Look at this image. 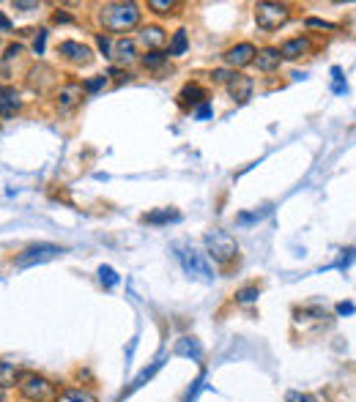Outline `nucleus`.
I'll return each mask as SVG.
<instances>
[{
    "instance_id": "obj_21",
    "label": "nucleus",
    "mask_w": 356,
    "mask_h": 402,
    "mask_svg": "<svg viewBox=\"0 0 356 402\" xmlns=\"http://www.w3.org/2000/svg\"><path fill=\"white\" fill-rule=\"evenodd\" d=\"M178 219H181V214L176 208H162V211H151L143 216V222H148V225H167V222H178Z\"/></svg>"
},
{
    "instance_id": "obj_41",
    "label": "nucleus",
    "mask_w": 356,
    "mask_h": 402,
    "mask_svg": "<svg viewBox=\"0 0 356 402\" xmlns=\"http://www.w3.org/2000/svg\"><path fill=\"white\" fill-rule=\"evenodd\" d=\"M14 8H23V11H33V8H39V3H23V0H17V3H14Z\"/></svg>"
},
{
    "instance_id": "obj_1",
    "label": "nucleus",
    "mask_w": 356,
    "mask_h": 402,
    "mask_svg": "<svg viewBox=\"0 0 356 402\" xmlns=\"http://www.w3.org/2000/svg\"><path fill=\"white\" fill-rule=\"evenodd\" d=\"M96 17L107 33H129V30L140 27L143 11L137 3H104Z\"/></svg>"
},
{
    "instance_id": "obj_23",
    "label": "nucleus",
    "mask_w": 356,
    "mask_h": 402,
    "mask_svg": "<svg viewBox=\"0 0 356 402\" xmlns=\"http://www.w3.org/2000/svg\"><path fill=\"white\" fill-rule=\"evenodd\" d=\"M178 6H181L178 0H148V8H151L153 14H159V17H170V14H176Z\"/></svg>"
},
{
    "instance_id": "obj_5",
    "label": "nucleus",
    "mask_w": 356,
    "mask_h": 402,
    "mask_svg": "<svg viewBox=\"0 0 356 402\" xmlns=\"http://www.w3.org/2000/svg\"><path fill=\"white\" fill-rule=\"evenodd\" d=\"M176 257H178V263L184 266V271L192 279L214 282V268H211V263L205 260L203 252H198L195 247H189V244H181V247H176Z\"/></svg>"
},
{
    "instance_id": "obj_39",
    "label": "nucleus",
    "mask_w": 356,
    "mask_h": 402,
    "mask_svg": "<svg viewBox=\"0 0 356 402\" xmlns=\"http://www.w3.org/2000/svg\"><path fill=\"white\" fill-rule=\"evenodd\" d=\"M198 118H211V104H208V101H203V104H201V107H198Z\"/></svg>"
},
{
    "instance_id": "obj_34",
    "label": "nucleus",
    "mask_w": 356,
    "mask_h": 402,
    "mask_svg": "<svg viewBox=\"0 0 356 402\" xmlns=\"http://www.w3.org/2000/svg\"><path fill=\"white\" fill-rule=\"evenodd\" d=\"M23 52H25V47H23V44H8V47H6V60H14V58H20Z\"/></svg>"
},
{
    "instance_id": "obj_22",
    "label": "nucleus",
    "mask_w": 356,
    "mask_h": 402,
    "mask_svg": "<svg viewBox=\"0 0 356 402\" xmlns=\"http://www.w3.org/2000/svg\"><path fill=\"white\" fill-rule=\"evenodd\" d=\"M140 63H143V69H148V72H159V69L167 63V55H165L162 50L146 52V55L140 58Z\"/></svg>"
},
{
    "instance_id": "obj_15",
    "label": "nucleus",
    "mask_w": 356,
    "mask_h": 402,
    "mask_svg": "<svg viewBox=\"0 0 356 402\" xmlns=\"http://www.w3.org/2000/svg\"><path fill=\"white\" fill-rule=\"evenodd\" d=\"M20 107H23L20 91L14 85H0V118H14Z\"/></svg>"
},
{
    "instance_id": "obj_27",
    "label": "nucleus",
    "mask_w": 356,
    "mask_h": 402,
    "mask_svg": "<svg viewBox=\"0 0 356 402\" xmlns=\"http://www.w3.org/2000/svg\"><path fill=\"white\" fill-rule=\"evenodd\" d=\"M104 85H107V77L96 74V77H91V79H85V82H82V91H85V93H99Z\"/></svg>"
},
{
    "instance_id": "obj_7",
    "label": "nucleus",
    "mask_w": 356,
    "mask_h": 402,
    "mask_svg": "<svg viewBox=\"0 0 356 402\" xmlns=\"http://www.w3.org/2000/svg\"><path fill=\"white\" fill-rule=\"evenodd\" d=\"M82 96H85L82 82H63V85L55 91V110H58L61 115H69V112H75L77 107L82 104Z\"/></svg>"
},
{
    "instance_id": "obj_25",
    "label": "nucleus",
    "mask_w": 356,
    "mask_h": 402,
    "mask_svg": "<svg viewBox=\"0 0 356 402\" xmlns=\"http://www.w3.org/2000/svg\"><path fill=\"white\" fill-rule=\"evenodd\" d=\"M159 367H162V361H153L151 367H146V370H143L140 375L134 377V383H132V389H129V391H134V389H140V386H146V380H151V377L156 375V370H159ZM129 391H127V394H129Z\"/></svg>"
},
{
    "instance_id": "obj_32",
    "label": "nucleus",
    "mask_w": 356,
    "mask_h": 402,
    "mask_svg": "<svg viewBox=\"0 0 356 402\" xmlns=\"http://www.w3.org/2000/svg\"><path fill=\"white\" fill-rule=\"evenodd\" d=\"M288 402H324V400H318L315 394H299V391H291V394H288Z\"/></svg>"
},
{
    "instance_id": "obj_29",
    "label": "nucleus",
    "mask_w": 356,
    "mask_h": 402,
    "mask_svg": "<svg viewBox=\"0 0 356 402\" xmlns=\"http://www.w3.org/2000/svg\"><path fill=\"white\" fill-rule=\"evenodd\" d=\"M266 214H269L266 208H263V211H253V214H239V216H236V225H253V222H260Z\"/></svg>"
},
{
    "instance_id": "obj_31",
    "label": "nucleus",
    "mask_w": 356,
    "mask_h": 402,
    "mask_svg": "<svg viewBox=\"0 0 356 402\" xmlns=\"http://www.w3.org/2000/svg\"><path fill=\"white\" fill-rule=\"evenodd\" d=\"M44 44H47V30H39V36L33 39V52H36V55H44Z\"/></svg>"
},
{
    "instance_id": "obj_24",
    "label": "nucleus",
    "mask_w": 356,
    "mask_h": 402,
    "mask_svg": "<svg viewBox=\"0 0 356 402\" xmlns=\"http://www.w3.org/2000/svg\"><path fill=\"white\" fill-rule=\"evenodd\" d=\"M258 296H260V287L258 285H247V287H241V290H236V304H253L258 302Z\"/></svg>"
},
{
    "instance_id": "obj_9",
    "label": "nucleus",
    "mask_w": 356,
    "mask_h": 402,
    "mask_svg": "<svg viewBox=\"0 0 356 402\" xmlns=\"http://www.w3.org/2000/svg\"><path fill=\"white\" fill-rule=\"evenodd\" d=\"M58 55H61L63 60L75 63V66H88V63L94 60V50H91L88 44H82V41H75V39L61 41V44H58Z\"/></svg>"
},
{
    "instance_id": "obj_28",
    "label": "nucleus",
    "mask_w": 356,
    "mask_h": 402,
    "mask_svg": "<svg viewBox=\"0 0 356 402\" xmlns=\"http://www.w3.org/2000/svg\"><path fill=\"white\" fill-rule=\"evenodd\" d=\"M96 47L107 60H113V39L107 33H96Z\"/></svg>"
},
{
    "instance_id": "obj_19",
    "label": "nucleus",
    "mask_w": 356,
    "mask_h": 402,
    "mask_svg": "<svg viewBox=\"0 0 356 402\" xmlns=\"http://www.w3.org/2000/svg\"><path fill=\"white\" fill-rule=\"evenodd\" d=\"M20 370L11 361H0V389H14L20 383Z\"/></svg>"
},
{
    "instance_id": "obj_20",
    "label": "nucleus",
    "mask_w": 356,
    "mask_h": 402,
    "mask_svg": "<svg viewBox=\"0 0 356 402\" xmlns=\"http://www.w3.org/2000/svg\"><path fill=\"white\" fill-rule=\"evenodd\" d=\"M186 50H189V36H186V30L181 27V30H176V33L170 36V44H167V52H165V55L178 58V55H184Z\"/></svg>"
},
{
    "instance_id": "obj_26",
    "label": "nucleus",
    "mask_w": 356,
    "mask_h": 402,
    "mask_svg": "<svg viewBox=\"0 0 356 402\" xmlns=\"http://www.w3.org/2000/svg\"><path fill=\"white\" fill-rule=\"evenodd\" d=\"M99 282H102L107 290H113V287L121 282V277L115 274V268H110V266H102V268H99Z\"/></svg>"
},
{
    "instance_id": "obj_33",
    "label": "nucleus",
    "mask_w": 356,
    "mask_h": 402,
    "mask_svg": "<svg viewBox=\"0 0 356 402\" xmlns=\"http://www.w3.org/2000/svg\"><path fill=\"white\" fill-rule=\"evenodd\" d=\"M230 77H233L230 69H214V72H211V79H214V82H225V85H228Z\"/></svg>"
},
{
    "instance_id": "obj_17",
    "label": "nucleus",
    "mask_w": 356,
    "mask_h": 402,
    "mask_svg": "<svg viewBox=\"0 0 356 402\" xmlns=\"http://www.w3.org/2000/svg\"><path fill=\"white\" fill-rule=\"evenodd\" d=\"M173 353L176 356H186L192 361H203V345L195 337H181L176 342V348H173Z\"/></svg>"
},
{
    "instance_id": "obj_30",
    "label": "nucleus",
    "mask_w": 356,
    "mask_h": 402,
    "mask_svg": "<svg viewBox=\"0 0 356 402\" xmlns=\"http://www.w3.org/2000/svg\"><path fill=\"white\" fill-rule=\"evenodd\" d=\"M305 25L312 27V30H337V25H334V22H326V20H315V17H310Z\"/></svg>"
},
{
    "instance_id": "obj_35",
    "label": "nucleus",
    "mask_w": 356,
    "mask_h": 402,
    "mask_svg": "<svg viewBox=\"0 0 356 402\" xmlns=\"http://www.w3.org/2000/svg\"><path fill=\"white\" fill-rule=\"evenodd\" d=\"M334 74V93H345V85H343V72L340 69H331Z\"/></svg>"
},
{
    "instance_id": "obj_36",
    "label": "nucleus",
    "mask_w": 356,
    "mask_h": 402,
    "mask_svg": "<svg viewBox=\"0 0 356 402\" xmlns=\"http://www.w3.org/2000/svg\"><path fill=\"white\" fill-rule=\"evenodd\" d=\"M52 22H58V25H61V22H72V14L63 11V8H58V11L52 14Z\"/></svg>"
},
{
    "instance_id": "obj_2",
    "label": "nucleus",
    "mask_w": 356,
    "mask_h": 402,
    "mask_svg": "<svg viewBox=\"0 0 356 402\" xmlns=\"http://www.w3.org/2000/svg\"><path fill=\"white\" fill-rule=\"evenodd\" d=\"M291 6L288 3H280V0H260L255 3V22L260 30L272 33V30H280L288 20H291Z\"/></svg>"
},
{
    "instance_id": "obj_13",
    "label": "nucleus",
    "mask_w": 356,
    "mask_h": 402,
    "mask_svg": "<svg viewBox=\"0 0 356 402\" xmlns=\"http://www.w3.org/2000/svg\"><path fill=\"white\" fill-rule=\"evenodd\" d=\"M277 50H280L282 60H299V58L310 55V50H312V41H310L307 36H293V39L282 41V47H277Z\"/></svg>"
},
{
    "instance_id": "obj_10",
    "label": "nucleus",
    "mask_w": 356,
    "mask_h": 402,
    "mask_svg": "<svg viewBox=\"0 0 356 402\" xmlns=\"http://www.w3.org/2000/svg\"><path fill=\"white\" fill-rule=\"evenodd\" d=\"M165 41H167V33L159 25H143L137 30V39H134V44L146 47V52H156Z\"/></svg>"
},
{
    "instance_id": "obj_38",
    "label": "nucleus",
    "mask_w": 356,
    "mask_h": 402,
    "mask_svg": "<svg viewBox=\"0 0 356 402\" xmlns=\"http://www.w3.org/2000/svg\"><path fill=\"white\" fill-rule=\"evenodd\" d=\"M351 312H354V304H351V302L337 304V315H351Z\"/></svg>"
},
{
    "instance_id": "obj_11",
    "label": "nucleus",
    "mask_w": 356,
    "mask_h": 402,
    "mask_svg": "<svg viewBox=\"0 0 356 402\" xmlns=\"http://www.w3.org/2000/svg\"><path fill=\"white\" fill-rule=\"evenodd\" d=\"M208 99V93H205L203 85H198V82H186L181 91H178V107L181 110H195V107H201L203 101Z\"/></svg>"
},
{
    "instance_id": "obj_12",
    "label": "nucleus",
    "mask_w": 356,
    "mask_h": 402,
    "mask_svg": "<svg viewBox=\"0 0 356 402\" xmlns=\"http://www.w3.org/2000/svg\"><path fill=\"white\" fill-rule=\"evenodd\" d=\"M253 91H255L253 77L236 74V72H233V77L228 79V93H230V99L236 101V104H244L247 99H253Z\"/></svg>"
},
{
    "instance_id": "obj_4",
    "label": "nucleus",
    "mask_w": 356,
    "mask_h": 402,
    "mask_svg": "<svg viewBox=\"0 0 356 402\" xmlns=\"http://www.w3.org/2000/svg\"><path fill=\"white\" fill-rule=\"evenodd\" d=\"M17 389L30 402H52L58 397V386L52 383L50 377L39 375V372H23Z\"/></svg>"
},
{
    "instance_id": "obj_37",
    "label": "nucleus",
    "mask_w": 356,
    "mask_h": 402,
    "mask_svg": "<svg viewBox=\"0 0 356 402\" xmlns=\"http://www.w3.org/2000/svg\"><path fill=\"white\" fill-rule=\"evenodd\" d=\"M110 77H115V79H118V82H124V79H129V72H124V69H118V66H113V69H110Z\"/></svg>"
},
{
    "instance_id": "obj_18",
    "label": "nucleus",
    "mask_w": 356,
    "mask_h": 402,
    "mask_svg": "<svg viewBox=\"0 0 356 402\" xmlns=\"http://www.w3.org/2000/svg\"><path fill=\"white\" fill-rule=\"evenodd\" d=\"M52 402H99L91 389H63Z\"/></svg>"
},
{
    "instance_id": "obj_3",
    "label": "nucleus",
    "mask_w": 356,
    "mask_h": 402,
    "mask_svg": "<svg viewBox=\"0 0 356 402\" xmlns=\"http://www.w3.org/2000/svg\"><path fill=\"white\" fill-rule=\"evenodd\" d=\"M203 244H205V252H208V257L214 260V263H220V266H228L233 263L236 257H239V244H236V238L225 233V230H208L203 235Z\"/></svg>"
},
{
    "instance_id": "obj_40",
    "label": "nucleus",
    "mask_w": 356,
    "mask_h": 402,
    "mask_svg": "<svg viewBox=\"0 0 356 402\" xmlns=\"http://www.w3.org/2000/svg\"><path fill=\"white\" fill-rule=\"evenodd\" d=\"M11 27H14V25H11V20H8V17L0 11V33H8Z\"/></svg>"
},
{
    "instance_id": "obj_14",
    "label": "nucleus",
    "mask_w": 356,
    "mask_h": 402,
    "mask_svg": "<svg viewBox=\"0 0 356 402\" xmlns=\"http://www.w3.org/2000/svg\"><path fill=\"white\" fill-rule=\"evenodd\" d=\"M113 60L118 63V69L121 66H132L137 60V44H134V39H127V36L115 39L113 41Z\"/></svg>"
},
{
    "instance_id": "obj_8",
    "label": "nucleus",
    "mask_w": 356,
    "mask_h": 402,
    "mask_svg": "<svg viewBox=\"0 0 356 402\" xmlns=\"http://www.w3.org/2000/svg\"><path fill=\"white\" fill-rule=\"evenodd\" d=\"M255 55H258V47L253 41H239L222 52V60L228 69H247V66H253Z\"/></svg>"
},
{
    "instance_id": "obj_6",
    "label": "nucleus",
    "mask_w": 356,
    "mask_h": 402,
    "mask_svg": "<svg viewBox=\"0 0 356 402\" xmlns=\"http://www.w3.org/2000/svg\"><path fill=\"white\" fill-rule=\"evenodd\" d=\"M63 247H58V244H47V241H42V244H30L25 249L20 252L17 257H14V266H20V268H30V266H39V263H47V260H55L58 254H63Z\"/></svg>"
},
{
    "instance_id": "obj_16",
    "label": "nucleus",
    "mask_w": 356,
    "mask_h": 402,
    "mask_svg": "<svg viewBox=\"0 0 356 402\" xmlns=\"http://www.w3.org/2000/svg\"><path fill=\"white\" fill-rule=\"evenodd\" d=\"M255 66H258V72H263V74H274V72H280V50L277 47H263V50H258L253 60Z\"/></svg>"
}]
</instances>
